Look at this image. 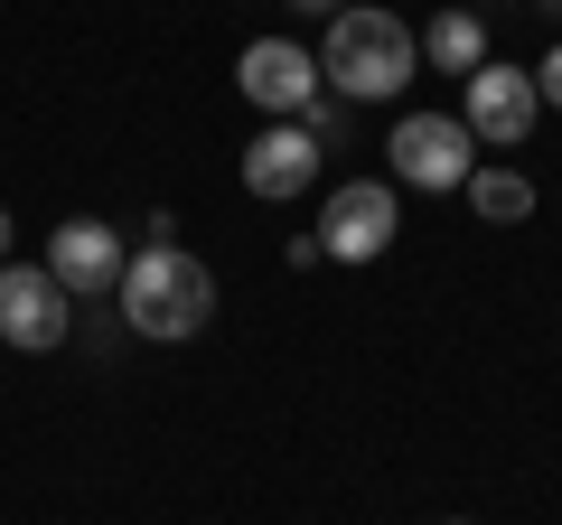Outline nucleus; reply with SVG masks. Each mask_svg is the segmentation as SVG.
<instances>
[{
	"mask_svg": "<svg viewBox=\"0 0 562 525\" xmlns=\"http://www.w3.org/2000/svg\"><path fill=\"white\" fill-rule=\"evenodd\" d=\"M122 320H132V338H198L206 320H216V272H206L188 244H150V254H132V272H122Z\"/></svg>",
	"mask_w": 562,
	"mask_h": 525,
	"instance_id": "1",
	"label": "nucleus"
},
{
	"mask_svg": "<svg viewBox=\"0 0 562 525\" xmlns=\"http://www.w3.org/2000/svg\"><path fill=\"white\" fill-rule=\"evenodd\" d=\"M422 66V38L394 20V10H357L347 0L338 20H328V47H319V76L338 85L347 103H394Z\"/></svg>",
	"mask_w": 562,
	"mask_h": 525,
	"instance_id": "2",
	"label": "nucleus"
},
{
	"mask_svg": "<svg viewBox=\"0 0 562 525\" xmlns=\"http://www.w3.org/2000/svg\"><path fill=\"white\" fill-rule=\"evenodd\" d=\"M384 150H394L403 188H469V169H479V132L460 113H403Z\"/></svg>",
	"mask_w": 562,
	"mask_h": 525,
	"instance_id": "3",
	"label": "nucleus"
},
{
	"mask_svg": "<svg viewBox=\"0 0 562 525\" xmlns=\"http://www.w3.org/2000/svg\"><path fill=\"white\" fill-rule=\"evenodd\" d=\"M535 113H543V94H535V76H525V66H469L460 76V122L469 132H479L487 150H516L525 132H535Z\"/></svg>",
	"mask_w": 562,
	"mask_h": 525,
	"instance_id": "4",
	"label": "nucleus"
},
{
	"mask_svg": "<svg viewBox=\"0 0 562 525\" xmlns=\"http://www.w3.org/2000/svg\"><path fill=\"white\" fill-rule=\"evenodd\" d=\"M0 338L20 347V357L66 347V282L47 262H0Z\"/></svg>",
	"mask_w": 562,
	"mask_h": 525,
	"instance_id": "5",
	"label": "nucleus"
},
{
	"mask_svg": "<svg viewBox=\"0 0 562 525\" xmlns=\"http://www.w3.org/2000/svg\"><path fill=\"white\" fill-rule=\"evenodd\" d=\"M235 85H244V94H254L272 122H301L310 103H319L328 76H319V57H310V47H291V38H254V47L235 57Z\"/></svg>",
	"mask_w": 562,
	"mask_h": 525,
	"instance_id": "6",
	"label": "nucleus"
},
{
	"mask_svg": "<svg viewBox=\"0 0 562 525\" xmlns=\"http://www.w3.org/2000/svg\"><path fill=\"white\" fill-rule=\"evenodd\" d=\"M47 272H57L76 301H113L122 272H132V254H122V235L103 216H66L57 235H47Z\"/></svg>",
	"mask_w": 562,
	"mask_h": 525,
	"instance_id": "7",
	"label": "nucleus"
},
{
	"mask_svg": "<svg viewBox=\"0 0 562 525\" xmlns=\"http://www.w3.org/2000/svg\"><path fill=\"white\" fill-rule=\"evenodd\" d=\"M394 225H403L394 188L384 179H347L338 198H328V216H319V244H328V262H375L384 244H394Z\"/></svg>",
	"mask_w": 562,
	"mask_h": 525,
	"instance_id": "8",
	"label": "nucleus"
},
{
	"mask_svg": "<svg viewBox=\"0 0 562 525\" xmlns=\"http://www.w3.org/2000/svg\"><path fill=\"white\" fill-rule=\"evenodd\" d=\"M319 132H310V122H272V132H262V142H244V188H254V198H301L310 179H319Z\"/></svg>",
	"mask_w": 562,
	"mask_h": 525,
	"instance_id": "9",
	"label": "nucleus"
},
{
	"mask_svg": "<svg viewBox=\"0 0 562 525\" xmlns=\"http://www.w3.org/2000/svg\"><path fill=\"white\" fill-rule=\"evenodd\" d=\"M422 57H431V76H469V66H487V20L479 10H441L431 29H413Z\"/></svg>",
	"mask_w": 562,
	"mask_h": 525,
	"instance_id": "10",
	"label": "nucleus"
},
{
	"mask_svg": "<svg viewBox=\"0 0 562 525\" xmlns=\"http://www.w3.org/2000/svg\"><path fill=\"white\" fill-rule=\"evenodd\" d=\"M460 198L479 206L487 225H525V216H535V188H525L516 169H469V188H460Z\"/></svg>",
	"mask_w": 562,
	"mask_h": 525,
	"instance_id": "11",
	"label": "nucleus"
},
{
	"mask_svg": "<svg viewBox=\"0 0 562 525\" xmlns=\"http://www.w3.org/2000/svg\"><path fill=\"white\" fill-rule=\"evenodd\" d=\"M535 94H543V103H553V113H562V47H553V57H543V66H535Z\"/></svg>",
	"mask_w": 562,
	"mask_h": 525,
	"instance_id": "12",
	"label": "nucleus"
},
{
	"mask_svg": "<svg viewBox=\"0 0 562 525\" xmlns=\"http://www.w3.org/2000/svg\"><path fill=\"white\" fill-rule=\"evenodd\" d=\"M291 10H310V20H338V10H347V0H291Z\"/></svg>",
	"mask_w": 562,
	"mask_h": 525,
	"instance_id": "13",
	"label": "nucleus"
},
{
	"mask_svg": "<svg viewBox=\"0 0 562 525\" xmlns=\"http://www.w3.org/2000/svg\"><path fill=\"white\" fill-rule=\"evenodd\" d=\"M535 10H543V20H553V29H562V0H535Z\"/></svg>",
	"mask_w": 562,
	"mask_h": 525,
	"instance_id": "14",
	"label": "nucleus"
},
{
	"mask_svg": "<svg viewBox=\"0 0 562 525\" xmlns=\"http://www.w3.org/2000/svg\"><path fill=\"white\" fill-rule=\"evenodd\" d=\"M0 262H10V216H0Z\"/></svg>",
	"mask_w": 562,
	"mask_h": 525,
	"instance_id": "15",
	"label": "nucleus"
}]
</instances>
